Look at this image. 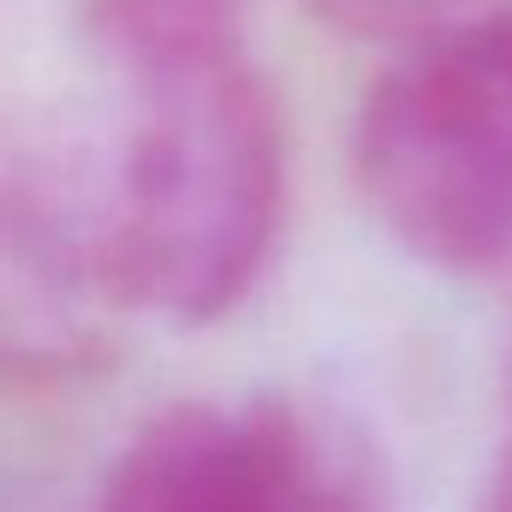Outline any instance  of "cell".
Segmentation results:
<instances>
[{
  "mask_svg": "<svg viewBox=\"0 0 512 512\" xmlns=\"http://www.w3.org/2000/svg\"><path fill=\"white\" fill-rule=\"evenodd\" d=\"M316 18L352 30V36H387V42H405L441 18H453L459 0H304Z\"/></svg>",
  "mask_w": 512,
  "mask_h": 512,
  "instance_id": "4",
  "label": "cell"
},
{
  "mask_svg": "<svg viewBox=\"0 0 512 512\" xmlns=\"http://www.w3.org/2000/svg\"><path fill=\"white\" fill-rule=\"evenodd\" d=\"M102 512H382L364 441L286 393L155 411L108 471Z\"/></svg>",
  "mask_w": 512,
  "mask_h": 512,
  "instance_id": "3",
  "label": "cell"
},
{
  "mask_svg": "<svg viewBox=\"0 0 512 512\" xmlns=\"http://www.w3.org/2000/svg\"><path fill=\"white\" fill-rule=\"evenodd\" d=\"M483 512H512V358H507V393H501L495 465H489V483H483Z\"/></svg>",
  "mask_w": 512,
  "mask_h": 512,
  "instance_id": "5",
  "label": "cell"
},
{
  "mask_svg": "<svg viewBox=\"0 0 512 512\" xmlns=\"http://www.w3.org/2000/svg\"><path fill=\"white\" fill-rule=\"evenodd\" d=\"M352 167L399 251L447 274L501 262L512 251V12L405 36L358 108Z\"/></svg>",
  "mask_w": 512,
  "mask_h": 512,
  "instance_id": "2",
  "label": "cell"
},
{
  "mask_svg": "<svg viewBox=\"0 0 512 512\" xmlns=\"http://www.w3.org/2000/svg\"><path fill=\"white\" fill-rule=\"evenodd\" d=\"M108 120L72 167L120 316H227L274 251L286 143L245 42V0H84Z\"/></svg>",
  "mask_w": 512,
  "mask_h": 512,
  "instance_id": "1",
  "label": "cell"
}]
</instances>
